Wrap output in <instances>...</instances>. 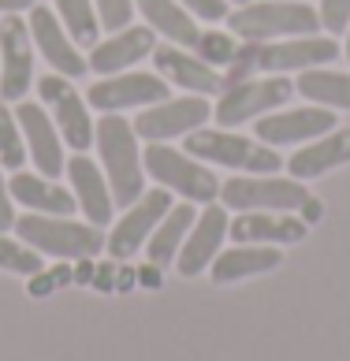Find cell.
<instances>
[{
    "mask_svg": "<svg viewBox=\"0 0 350 361\" xmlns=\"http://www.w3.org/2000/svg\"><path fill=\"white\" fill-rule=\"evenodd\" d=\"M171 97V86L160 75L150 71H119L104 75L101 82H93L86 93V104L97 112H123V109H150Z\"/></svg>",
    "mask_w": 350,
    "mask_h": 361,
    "instance_id": "7c38bea8",
    "label": "cell"
},
{
    "mask_svg": "<svg viewBox=\"0 0 350 361\" xmlns=\"http://www.w3.org/2000/svg\"><path fill=\"white\" fill-rule=\"evenodd\" d=\"M157 49V34L150 26H123V30H116L109 42H97L90 52V68L97 75H119L127 71L131 63H142L145 56H153Z\"/></svg>",
    "mask_w": 350,
    "mask_h": 361,
    "instance_id": "44dd1931",
    "label": "cell"
},
{
    "mask_svg": "<svg viewBox=\"0 0 350 361\" xmlns=\"http://www.w3.org/2000/svg\"><path fill=\"white\" fill-rule=\"evenodd\" d=\"M191 52L205 60L209 68L220 71V68H231V60H235V52H239V37L231 30H201Z\"/></svg>",
    "mask_w": 350,
    "mask_h": 361,
    "instance_id": "f546056e",
    "label": "cell"
},
{
    "mask_svg": "<svg viewBox=\"0 0 350 361\" xmlns=\"http://www.w3.org/2000/svg\"><path fill=\"white\" fill-rule=\"evenodd\" d=\"M179 4L191 11L194 19H205V23L227 19V0H179Z\"/></svg>",
    "mask_w": 350,
    "mask_h": 361,
    "instance_id": "836d02e7",
    "label": "cell"
},
{
    "mask_svg": "<svg viewBox=\"0 0 350 361\" xmlns=\"http://www.w3.org/2000/svg\"><path fill=\"white\" fill-rule=\"evenodd\" d=\"M317 16H320V26H325L328 34H346V26H350V0H320Z\"/></svg>",
    "mask_w": 350,
    "mask_h": 361,
    "instance_id": "d6a6232c",
    "label": "cell"
},
{
    "mask_svg": "<svg viewBox=\"0 0 350 361\" xmlns=\"http://www.w3.org/2000/svg\"><path fill=\"white\" fill-rule=\"evenodd\" d=\"M212 119V104L205 97H168L160 104L142 109V116L134 119V135L142 142H171V138H186L201 130Z\"/></svg>",
    "mask_w": 350,
    "mask_h": 361,
    "instance_id": "4fadbf2b",
    "label": "cell"
},
{
    "mask_svg": "<svg viewBox=\"0 0 350 361\" xmlns=\"http://www.w3.org/2000/svg\"><path fill=\"white\" fill-rule=\"evenodd\" d=\"M16 202H11V190H8V179L0 176V231H11L16 227Z\"/></svg>",
    "mask_w": 350,
    "mask_h": 361,
    "instance_id": "d590c367",
    "label": "cell"
},
{
    "mask_svg": "<svg viewBox=\"0 0 350 361\" xmlns=\"http://www.w3.org/2000/svg\"><path fill=\"white\" fill-rule=\"evenodd\" d=\"M16 119H19L26 153H30L37 176L56 179L64 171V138H60L56 123H52L49 109L37 101H16Z\"/></svg>",
    "mask_w": 350,
    "mask_h": 361,
    "instance_id": "9a60e30c",
    "label": "cell"
},
{
    "mask_svg": "<svg viewBox=\"0 0 350 361\" xmlns=\"http://www.w3.org/2000/svg\"><path fill=\"white\" fill-rule=\"evenodd\" d=\"M0 272H16V276L30 279L37 272H45V261H42V253L30 250L23 238H8L0 231Z\"/></svg>",
    "mask_w": 350,
    "mask_h": 361,
    "instance_id": "f1b7e54d",
    "label": "cell"
},
{
    "mask_svg": "<svg viewBox=\"0 0 350 361\" xmlns=\"http://www.w3.org/2000/svg\"><path fill=\"white\" fill-rule=\"evenodd\" d=\"M198 220V212L191 202L183 205H171L164 212V220L157 224V231L150 235V243H145V257H150V264H157V269H171L175 257H179V250L186 243V235H191V227Z\"/></svg>",
    "mask_w": 350,
    "mask_h": 361,
    "instance_id": "484cf974",
    "label": "cell"
},
{
    "mask_svg": "<svg viewBox=\"0 0 350 361\" xmlns=\"http://www.w3.org/2000/svg\"><path fill=\"white\" fill-rule=\"evenodd\" d=\"M343 164H350V127L328 130L325 138L298 145V153L287 160V171H291V179L302 183V179H320L325 171L343 168Z\"/></svg>",
    "mask_w": 350,
    "mask_h": 361,
    "instance_id": "cb8c5ba5",
    "label": "cell"
},
{
    "mask_svg": "<svg viewBox=\"0 0 350 361\" xmlns=\"http://www.w3.org/2000/svg\"><path fill=\"white\" fill-rule=\"evenodd\" d=\"M235 4H250V0H235Z\"/></svg>",
    "mask_w": 350,
    "mask_h": 361,
    "instance_id": "ab89813d",
    "label": "cell"
},
{
    "mask_svg": "<svg viewBox=\"0 0 350 361\" xmlns=\"http://www.w3.org/2000/svg\"><path fill=\"white\" fill-rule=\"evenodd\" d=\"M227 227H231V216H227L224 205H205V212L194 220L191 235H186V243L179 250V257H175V272L194 279L209 269L212 261H217V253L227 238Z\"/></svg>",
    "mask_w": 350,
    "mask_h": 361,
    "instance_id": "2e32d148",
    "label": "cell"
},
{
    "mask_svg": "<svg viewBox=\"0 0 350 361\" xmlns=\"http://www.w3.org/2000/svg\"><path fill=\"white\" fill-rule=\"evenodd\" d=\"M294 93H302L313 104H325V109H346L350 112V75H343V71H325V68L298 71Z\"/></svg>",
    "mask_w": 350,
    "mask_h": 361,
    "instance_id": "4316f807",
    "label": "cell"
},
{
    "mask_svg": "<svg viewBox=\"0 0 350 361\" xmlns=\"http://www.w3.org/2000/svg\"><path fill=\"white\" fill-rule=\"evenodd\" d=\"M309 235V224H302L291 212H242L227 227V238L250 246H291Z\"/></svg>",
    "mask_w": 350,
    "mask_h": 361,
    "instance_id": "ffe728a7",
    "label": "cell"
},
{
    "mask_svg": "<svg viewBox=\"0 0 350 361\" xmlns=\"http://www.w3.org/2000/svg\"><path fill=\"white\" fill-rule=\"evenodd\" d=\"M23 160H26V142H23L19 119L8 109V101H0V168L19 171Z\"/></svg>",
    "mask_w": 350,
    "mask_h": 361,
    "instance_id": "4dcf8cb0",
    "label": "cell"
},
{
    "mask_svg": "<svg viewBox=\"0 0 350 361\" xmlns=\"http://www.w3.org/2000/svg\"><path fill=\"white\" fill-rule=\"evenodd\" d=\"M306 194L309 190L298 179L279 176H239L220 183V202L227 212H298Z\"/></svg>",
    "mask_w": 350,
    "mask_h": 361,
    "instance_id": "ba28073f",
    "label": "cell"
},
{
    "mask_svg": "<svg viewBox=\"0 0 350 361\" xmlns=\"http://www.w3.org/2000/svg\"><path fill=\"white\" fill-rule=\"evenodd\" d=\"M30 37H34V45L42 49V56L52 63V71L64 75V78H83L86 75V56L75 49L71 42V34L64 30V23L56 19V11L45 8V4H34L30 8Z\"/></svg>",
    "mask_w": 350,
    "mask_h": 361,
    "instance_id": "e0dca14e",
    "label": "cell"
},
{
    "mask_svg": "<svg viewBox=\"0 0 350 361\" xmlns=\"http://www.w3.org/2000/svg\"><path fill=\"white\" fill-rule=\"evenodd\" d=\"M52 4H56V19L64 23V30L71 34L75 45H97L101 19L93 0H52Z\"/></svg>",
    "mask_w": 350,
    "mask_h": 361,
    "instance_id": "83f0119b",
    "label": "cell"
},
{
    "mask_svg": "<svg viewBox=\"0 0 350 361\" xmlns=\"http://www.w3.org/2000/svg\"><path fill=\"white\" fill-rule=\"evenodd\" d=\"M339 60V42L335 37H284V42H242L231 68L224 71V86L246 82L253 75H287V71H309L320 63Z\"/></svg>",
    "mask_w": 350,
    "mask_h": 361,
    "instance_id": "6da1fadb",
    "label": "cell"
},
{
    "mask_svg": "<svg viewBox=\"0 0 350 361\" xmlns=\"http://www.w3.org/2000/svg\"><path fill=\"white\" fill-rule=\"evenodd\" d=\"M93 8H97V19L104 30H123L131 26V16H134V0H93Z\"/></svg>",
    "mask_w": 350,
    "mask_h": 361,
    "instance_id": "1f68e13d",
    "label": "cell"
},
{
    "mask_svg": "<svg viewBox=\"0 0 350 361\" xmlns=\"http://www.w3.org/2000/svg\"><path fill=\"white\" fill-rule=\"evenodd\" d=\"M291 97H294V82L287 75L246 78V82H235L220 93V101L212 104V119H217L220 127L235 130L239 123H253V119L284 109Z\"/></svg>",
    "mask_w": 350,
    "mask_h": 361,
    "instance_id": "52a82bcc",
    "label": "cell"
},
{
    "mask_svg": "<svg viewBox=\"0 0 350 361\" xmlns=\"http://www.w3.org/2000/svg\"><path fill=\"white\" fill-rule=\"evenodd\" d=\"M183 149L191 157H198L201 164H220V168H231V171H246V176H276V171L284 168V160H279V153H272V145L242 138L227 127L194 130V135H186Z\"/></svg>",
    "mask_w": 350,
    "mask_h": 361,
    "instance_id": "8992f818",
    "label": "cell"
},
{
    "mask_svg": "<svg viewBox=\"0 0 350 361\" xmlns=\"http://www.w3.org/2000/svg\"><path fill=\"white\" fill-rule=\"evenodd\" d=\"M42 0H0V16H16V11H30Z\"/></svg>",
    "mask_w": 350,
    "mask_h": 361,
    "instance_id": "74e56055",
    "label": "cell"
},
{
    "mask_svg": "<svg viewBox=\"0 0 350 361\" xmlns=\"http://www.w3.org/2000/svg\"><path fill=\"white\" fill-rule=\"evenodd\" d=\"M93 142H97L101 168L112 186L116 209L134 205L145 194V164H142L134 123L119 119V112H104V119H97V127H93Z\"/></svg>",
    "mask_w": 350,
    "mask_h": 361,
    "instance_id": "7a4b0ae2",
    "label": "cell"
},
{
    "mask_svg": "<svg viewBox=\"0 0 350 361\" xmlns=\"http://www.w3.org/2000/svg\"><path fill=\"white\" fill-rule=\"evenodd\" d=\"M284 264V250L279 246H250V243H239L231 250H220L217 261L209 264V279L217 287H231L242 283V279H253V276H265V272H276Z\"/></svg>",
    "mask_w": 350,
    "mask_h": 361,
    "instance_id": "7402d4cb",
    "label": "cell"
},
{
    "mask_svg": "<svg viewBox=\"0 0 350 361\" xmlns=\"http://www.w3.org/2000/svg\"><path fill=\"white\" fill-rule=\"evenodd\" d=\"M67 269H52V272H37V276H30V294L34 298H42V294H49L52 287H60V283H67Z\"/></svg>",
    "mask_w": 350,
    "mask_h": 361,
    "instance_id": "e575fe53",
    "label": "cell"
},
{
    "mask_svg": "<svg viewBox=\"0 0 350 361\" xmlns=\"http://www.w3.org/2000/svg\"><path fill=\"white\" fill-rule=\"evenodd\" d=\"M142 164L153 183H160L168 194H179L191 205H212L220 197V179L209 171V164H201L186 149H175L164 142H145Z\"/></svg>",
    "mask_w": 350,
    "mask_h": 361,
    "instance_id": "277c9868",
    "label": "cell"
},
{
    "mask_svg": "<svg viewBox=\"0 0 350 361\" xmlns=\"http://www.w3.org/2000/svg\"><path fill=\"white\" fill-rule=\"evenodd\" d=\"M227 30L239 42H284V37H313L320 30V16L313 4L298 0H261L227 11Z\"/></svg>",
    "mask_w": 350,
    "mask_h": 361,
    "instance_id": "3957f363",
    "label": "cell"
},
{
    "mask_svg": "<svg viewBox=\"0 0 350 361\" xmlns=\"http://www.w3.org/2000/svg\"><path fill=\"white\" fill-rule=\"evenodd\" d=\"M298 212H302V224H317L320 216H325V202H320V197H313V194H306V202L298 205Z\"/></svg>",
    "mask_w": 350,
    "mask_h": 361,
    "instance_id": "8d00e7d4",
    "label": "cell"
},
{
    "mask_svg": "<svg viewBox=\"0 0 350 361\" xmlns=\"http://www.w3.org/2000/svg\"><path fill=\"white\" fill-rule=\"evenodd\" d=\"M335 112L325 104H309V109H291V112H268L261 119H253V130H258V142L265 145H306L325 138L328 130H335Z\"/></svg>",
    "mask_w": 350,
    "mask_h": 361,
    "instance_id": "5bb4252c",
    "label": "cell"
},
{
    "mask_svg": "<svg viewBox=\"0 0 350 361\" xmlns=\"http://www.w3.org/2000/svg\"><path fill=\"white\" fill-rule=\"evenodd\" d=\"M153 63H157V75L164 78L168 86H179V90H191V93H224V75L217 68H209L201 56H194L191 49L183 45H157L153 49Z\"/></svg>",
    "mask_w": 350,
    "mask_h": 361,
    "instance_id": "ac0fdd59",
    "label": "cell"
},
{
    "mask_svg": "<svg viewBox=\"0 0 350 361\" xmlns=\"http://www.w3.org/2000/svg\"><path fill=\"white\" fill-rule=\"evenodd\" d=\"M34 82V37L19 11L0 19V101H26Z\"/></svg>",
    "mask_w": 350,
    "mask_h": 361,
    "instance_id": "30bf717a",
    "label": "cell"
},
{
    "mask_svg": "<svg viewBox=\"0 0 350 361\" xmlns=\"http://www.w3.org/2000/svg\"><path fill=\"white\" fill-rule=\"evenodd\" d=\"M134 11H142L145 26H150L153 34L168 37L171 45H183V49H194L201 26L198 19L186 11L179 0H134Z\"/></svg>",
    "mask_w": 350,
    "mask_h": 361,
    "instance_id": "d4e9b609",
    "label": "cell"
},
{
    "mask_svg": "<svg viewBox=\"0 0 350 361\" xmlns=\"http://www.w3.org/2000/svg\"><path fill=\"white\" fill-rule=\"evenodd\" d=\"M8 190H11V202L26 205L30 212H42V216H71L78 209L75 194L67 186L52 183L45 176H34V171H23V168L8 179Z\"/></svg>",
    "mask_w": 350,
    "mask_h": 361,
    "instance_id": "603a6c76",
    "label": "cell"
},
{
    "mask_svg": "<svg viewBox=\"0 0 350 361\" xmlns=\"http://www.w3.org/2000/svg\"><path fill=\"white\" fill-rule=\"evenodd\" d=\"M67 179H71V194H75L78 212L86 216V224L104 227L112 220V212H116L112 186H109V179H104V171L93 164L86 153L67 160Z\"/></svg>",
    "mask_w": 350,
    "mask_h": 361,
    "instance_id": "d6986e66",
    "label": "cell"
},
{
    "mask_svg": "<svg viewBox=\"0 0 350 361\" xmlns=\"http://www.w3.org/2000/svg\"><path fill=\"white\" fill-rule=\"evenodd\" d=\"M30 250H37L42 257H56V261H83L104 250V235L93 224H78L71 216H19L11 227Z\"/></svg>",
    "mask_w": 350,
    "mask_h": 361,
    "instance_id": "5b68a950",
    "label": "cell"
},
{
    "mask_svg": "<svg viewBox=\"0 0 350 361\" xmlns=\"http://www.w3.org/2000/svg\"><path fill=\"white\" fill-rule=\"evenodd\" d=\"M37 93H42V104L49 109L52 116V123H56L60 130V138L71 145L75 153H86L90 145H93V119H90V104L86 97L71 86V78H64V75H42L37 78Z\"/></svg>",
    "mask_w": 350,
    "mask_h": 361,
    "instance_id": "9c48e42d",
    "label": "cell"
},
{
    "mask_svg": "<svg viewBox=\"0 0 350 361\" xmlns=\"http://www.w3.org/2000/svg\"><path fill=\"white\" fill-rule=\"evenodd\" d=\"M343 52H346V60H350V26H346V49Z\"/></svg>",
    "mask_w": 350,
    "mask_h": 361,
    "instance_id": "f35d334b",
    "label": "cell"
},
{
    "mask_svg": "<svg viewBox=\"0 0 350 361\" xmlns=\"http://www.w3.org/2000/svg\"><path fill=\"white\" fill-rule=\"evenodd\" d=\"M168 209H171V194L164 190V186L145 190L134 205H127V212L116 220L112 231L104 235V250H109V257L112 261H131L134 253L150 243V235L157 231V224L164 220Z\"/></svg>",
    "mask_w": 350,
    "mask_h": 361,
    "instance_id": "8fae6325",
    "label": "cell"
}]
</instances>
